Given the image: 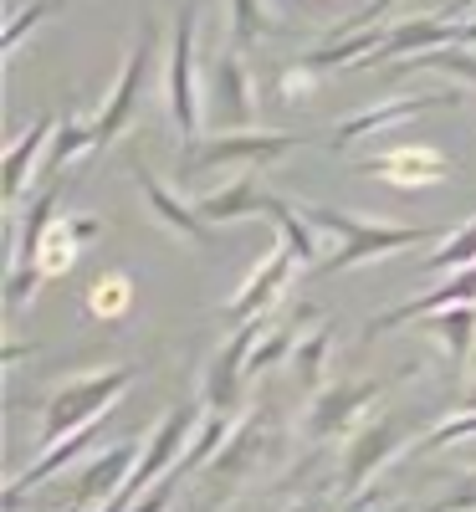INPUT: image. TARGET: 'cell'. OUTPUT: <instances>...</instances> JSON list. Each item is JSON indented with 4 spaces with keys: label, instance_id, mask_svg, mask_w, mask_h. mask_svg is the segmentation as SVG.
Segmentation results:
<instances>
[{
    "label": "cell",
    "instance_id": "6da1fadb",
    "mask_svg": "<svg viewBox=\"0 0 476 512\" xmlns=\"http://www.w3.org/2000/svg\"><path fill=\"white\" fill-rule=\"evenodd\" d=\"M318 231H333L338 246L318 262V277H338L359 262H379V256H395L405 246H420V241H446L451 231H436V226H410V221H379V216H354V210H338V205H302Z\"/></svg>",
    "mask_w": 476,
    "mask_h": 512
},
{
    "label": "cell",
    "instance_id": "7a4b0ae2",
    "mask_svg": "<svg viewBox=\"0 0 476 512\" xmlns=\"http://www.w3.org/2000/svg\"><path fill=\"white\" fill-rule=\"evenodd\" d=\"M134 379H139V364H108V369H93V374L62 379L47 395V405H41V425H36L41 451L77 436V431H88V425H98Z\"/></svg>",
    "mask_w": 476,
    "mask_h": 512
},
{
    "label": "cell",
    "instance_id": "3957f363",
    "mask_svg": "<svg viewBox=\"0 0 476 512\" xmlns=\"http://www.w3.org/2000/svg\"><path fill=\"white\" fill-rule=\"evenodd\" d=\"M154 52H159V26L144 21V26H139V41H134V47H128V57H123L118 82L108 88V98H103V108H98V118H93V144H98V149H108L113 139H123V128L134 123Z\"/></svg>",
    "mask_w": 476,
    "mask_h": 512
},
{
    "label": "cell",
    "instance_id": "277c9868",
    "mask_svg": "<svg viewBox=\"0 0 476 512\" xmlns=\"http://www.w3.org/2000/svg\"><path fill=\"white\" fill-rule=\"evenodd\" d=\"M405 441H410L405 415H374V420H364L359 431L349 436V446H343V461H338V492H343V497L364 492V487L384 472V466H389V456H400V451H405Z\"/></svg>",
    "mask_w": 476,
    "mask_h": 512
},
{
    "label": "cell",
    "instance_id": "5b68a950",
    "mask_svg": "<svg viewBox=\"0 0 476 512\" xmlns=\"http://www.w3.org/2000/svg\"><path fill=\"white\" fill-rule=\"evenodd\" d=\"M205 123H210V134H251V123H256L251 77H246V62L231 47L210 57V72H205Z\"/></svg>",
    "mask_w": 476,
    "mask_h": 512
},
{
    "label": "cell",
    "instance_id": "8992f818",
    "mask_svg": "<svg viewBox=\"0 0 476 512\" xmlns=\"http://www.w3.org/2000/svg\"><path fill=\"white\" fill-rule=\"evenodd\" d=\"M195 16L200 0H185L169 36V118L185 134V144L200 139V93H195Z\"/></svg>",
    "mask_w": 476,
    "mask_h": 512
},
{
    "label": "cell",
    "instance_id": "52a82bcc",
    "mask_svg": "<svg viewBox=\"0 0 476 512\" xmlns=\"http://www.w3.org/2000/svg\"><path fill=\"white\" fill-rule=\"evenodd\" d=\"M302 139L292 134H210V139H195L185 144V159H180V180L200 175V169H221V164H267L287 149H297Z\"/></svg>",
    "mask_w": 476,
    "mask_h": 512
},
{
    "label": "cell",
    "instance_id": "ba28073f",
    "mask_svg": "<svg viewBox=\"0 0 476 512\" xmlns=\"http://www.w3.org/2000/svg\"><path fill=\"white\" fill-rule=\"evenodd\" d=\"M384 395V379H343V384H328V390L313 395L308 415H302V441H328V436H343L349 425Z\"/></svg>",
    "mask_w": 476,
    "mask_h": 512
},
{
    "label": "cell",
    "instance_id": "9c48e42d",
    "mask_svg": "<svg viewBox=\"0 0 476 512\" xmlns=\"http://www.w3.org/2000/svg\"><path fill=\"white\" fill-rule=\"evenodd\" d=\"M302 267V256L287 246V241H277L267 256H262V262H256L251 267V277L236 287V297H231V303L221 308L226 313V323L231 328H246V323H256V318H262L272 303H277V297H282V287L292 282V272Z\"/></svg>",
    "mask_w": 476,
    "mask_h": 512
},
{
    "label": "cell",
    "instance_id": "30bf717a",
    "mask_svg": "<svg viewBox=\"0 0 476 512\" xmlns=\"http://www.w3.org/2000/svg\"><path fill=\"white\" fill-rule=\"evenodd\" d=\"M139 456H144V446H134V441L98 451V456L77 472V482H72V492H67V512H93V507H108V502L123 492V482L134 477Z\"/></svg>",
    "mask_w": 476,
    "mask_h": 512
},
{
    "label": "cell",
    "instance_id": "8fae6325",
    "mask_svg": "<svg viewBox=\"0 0 476 512\" xmlns=\"http://www.w3.org/2000/svg\"><path fill=\"white\" fill-rule=\"evenodd\" d=\"M359 169L384 185H395V190H425V185L451 180V154L430 149V144H395V149L364 159Z\"/></svg>",
    "mask_w": 476,
    "mask_h": 512
},
{
    "label": "cell",
    "instance_id": "7c38bea8",
    "mask_svg": "<svg viewBox=\"0 0 476 512\" xmlns=\"http://www.w3.org/2000/svg\"><path fill=\"white\" fill-rule=\"evenodd\" d=\"M476 303V267H461V272H451L446 282H436L430 292H420V297H410V303H400V308H389V313H379L369 328H364V338H384L389 328H405V323H425V318H436V313H451V308H471Z\"/></svg>",
    "mask_w": 476,
    "mask_h": 512
},
{
    "label": "cell",
    "instance_id": "4fadbf2b",
    "mask_svg": "<svg viewBox=\"0 0 476 512\" xmlns=\"http://www.w3.org/2000/svg\"><path fill=\"white\" fill-rule=\"evenodd\" d=\"M461 103V93L451 88H441V93H420V98H389V103H379V108H359V113H349V118H338L333 123V134H328V149H349L354 139H364V134H384V128H395V123H405V118H415V113H430V108H456Z\"/></svg>",
    "mask_w": 476,
    "mask_h": 512
},
{
    "label": "cell",
    "instance_id": "5bb4252c",
    "mask_svg": "<svg viewBox=\"0 0 476 512\" xmlns=\"http://www.w3.org/2000/svg\"><path fill=\"white\" fill-rule=\"evenodd\" d=\"M262 451H267V415H251L246 425H236V436L226 441V451L205 466V477H210L215 497L231 492V487L251 472V466H256V456H262Z\"/></svg>",
    "mask_w": 476,
    "mask_h": 512
},
{
    "label": "cell",
    "instance_id": "9a60e30c",
    "mask_svg": "<svg viewBox=\"0 0 476 512\" xmlns=\"http://www.w3.org/2000/svg\"><path fill=\"white\" fill-rule=\"evenodd\" d=\"M267 205H272V190L262 185V175H256V169H246V175L231 180L226 190L195 200L200 221H215V226H231V221H246V216H267Z\"/></svg>",
    "mask_w": 476,
    "mask_h": 512
},
{
    "label": "cell",
    "instance_id": "2e32d148",
    "mask_svg": "<svg viewBox=\"0 0 476 512\" xmlns=\"http://www.w3.org/2000/svg\"><path fill=\"white\" fill-rule=\"evenodd\" d=\"M52 134H57V118H31L21 128V139L11 144V154H6V210H16L26 185L41 180L36 164H41V149H52Z\"/></svg>",
    "mask_w": 476,
    "mask_h": 512
},
{
    "label": "cell",
    "instance_id": "e0dca14e",
    "mask_svg": "<svg viewBox=\"0 0 476 512\" xmlns=\"http://www.w3.org/2000/svg\"><path fill=\"white\" fill-rule=\"evenodd\" d=\"M134 180H139L149 210H154V216H159L169 231H175L180 241H190V246H205V221H200V210H195V205H185L175 190H164V180L154 175L149 164H139V159H134Z\"/></svg>",
    "mask_w": 476,
    "mask_h": 512
},
{
    "label": "cell",
    "instance_id": "ac0fdd59",
    "mask_svg": "<svg viewBox=\"0 0 476 512\" xmlns=\"http://www.w3.org/2000/svg\"><path fill=\"white\" fill-rule=\"evenodd\" d=\"M425 328L441 338L451 384H461V379H466V369H471V359H476V303H471V308H451V313L425 318Z\"/></svg>",
    "mask_w": 476,
    "mask_h": 512
},
{
    "label": "cell",
    "instance_id": "d6986e66",
    "mask_svg": "<svg viewBox=\"0 0 476 512\" xmlns=\"http://www.w3.org/2000/svg\"><path fill=\"white\" fill-rule=\"evenodd\" d=\"M98 231H103V221H98V216H67V221H57V226L47 231V241H41V256H36L41 277L67 272V267L77 262V251L88 246Z\"/></svg>",
    "mask_w": 476,
    "mask_h": 512
},
{
    "label": "cell",
    "instance_id": "ffe728a7",
    "mask_svg": "<svg viewBox=\"0 0 476 512\" xmlns=\"http://www.w3.org/2000/svg\"><path fill=\"white\" fill-rule=\"evenodd\" d=\"M267 216H272V226H277V241H287V246L302 256V267H313V272H318V226H313L308 216H302V205H292V200L272 195Z\"/></svg>",
    "mask_w": 476,
    "mask_h": 512
},
{
    "label": "cell",
    "instance_id": "44dd1931",
    "mask_svg": "<svg viewBox=\"0 0 476 512\" xmlns=\"http://www.w3.org/2000/svg\"><path fill=\"white\" fill-rule=\"evenodd\" d=\"M98 149L93 144V123H82L72 108L57 113V134H52V149H47V169H41V180H62V169L77 159V154H88Z\"/></svg>",
    "mask_w": 476,
    "mask_h": 512
},
{
    "label": "cell",
    "instance_id": "7402d4cb",
    "mask_svg": "<svg viewBox=\"0 0 476 512\" xmlns=\"http://www.w3.org/2000/svg\"><path fill=\"white\" fill-rule=\"evenodd\" d=\"M328 349H333V323H318L313 333L297 338V354H292V374L308 395L323 390V364H328Z\"/></svg>",
    "mask_w": 476,
    "mask_h": 512
},
{
    "label": "cell",
    "instance_id": "603a6c76",
    "mask_svg": "<svg viewBox=\"0 0 476 512\" xmlns=\"http://www.w3.org/2000/svg\"><path fill=\"white\" fill-rule=\"evenodd\" d=\"M425 272H441V277H451V272H461V267H476V216L461 226V231H451L446 241H436V251L420 262Z\"/></svg>",
    "mask_w": 476,
    "mask_h": 512
},
{
    "label": "cell",
    "instance_id": "cb8c5ba5",
    "mask_svg": "<svg viewBox=\"0 0 476 512\" xmlns=\"http://www.w3.org/2000/svg\"><path fill=\"white\" fill-rule=\"evenodd\" d=\"M267 31H277L267 0H231V52L251 47V41H262Z\"/></svg>",
    "mask_w": 476,
    "mask_h": 512
},
{
    "label": "cell",
    "instance_id": "d4e9b609",
    "mask_svg": "<svg viewBox=\"0 0 476 512\" xmlns=\"http://www.w3.org/2000/svg\"><path fill=\"white\" fill-rule=\"evenodd\" d=\"M400 72H446V77H461V82H471V88H476V52L441 47V52H425V57L400 62Z\"/></svg>",
    "mask_w": 476,
    "mask_h": 512
},
{
    "label": "cell",
    "instance_id": "484cf974",
    "mask_svg": "<svg viewBox=\"0 0 476 512\" xmlns=\"http://www.w3.org/2000/svg\"><path fill=\"white\" fill-rule=\"evenodd\" d=\"M476 436V410H456V415H446V420H436L430 431L410 446V456H430V451H446V446H456V441H471Z\"/></svg>",
    "mask_w": 476,
    "mask_h": 512
},
{
    "label": "cell",
    "instance_id": "4316f807",
    "mask_svg": "<svg viewBox=\"0 0 476 512\" xmlns=\"http://www.w3.org/2000/svg\"><path fill=\"white\" fill-rule=\"evenodd\" d=\"M292 354H297V333H292L287 323H272V328L262 333V344H256L251 359H246V379L267 374L272 364H282V359H292Z\"/></svg>",
    "mask_w": 476,
    "mask_h": 512
},
{
    "label": "cell",
    "instance_id": "83f0119b",
    "mask_svg": "<svg viewBox=\"0 0 476 512\" xmlns=\"http://www.w3.org/2000/svg\"><path fill=\"white\" fill-rule=\"evenodd\" d=\"M128 297H134V287H128L123 272H108L88 287V313L93 318H123L128 313Z\"/></svg>",
    "mask_w": 476,
    "mask_h": 512
},
{
    "label": "cell",
    "instance_id": "f1b7e54d",
    "mask_svg": "<svg viewBox=\"0 0 476 512\" xmlns=\"http://www.w3.org/2000/svg\"><path fill=\"white\" fill-rule=\"evenodd\" d=\"M67 6V0H31V6H21L11 21H6V36H0V47H6V57H16L21 52V41H26V31H36L47 16H57Z\"/></svg>",
    "mask_w": 476,
    "mask_h": 512
},
{
    "label": "cell",
    "instance_id": "f546056e",
    "mask_svg": "<svg viewBox=\"0 0 476 512\" xmlns=\"http://www.w3.org/2000/svg\"><path fill=\"white\" fill-rule=\"evenodd\" d=\"M277 88H282V98L302 103V98H313V93H318V72L297 57L292 67H282V72H277Z\"/></svg>",
    "mask_w": 476,
    "mask_h": 512
},
{
    "label": "cell",
    "instance_id": "4dcf8cb0",
    "mask_svg": "<svg viewBox=\"0 0 476 512\" xmlns=\"http://www.w3.org/2000/svg\"><path fill=\"white\" fill-rule=\"evenodd\" d=\"M425 512H476V472H466L456 492H446L441 502H430Z\"/></svg>",
    "mask_w": 476,
    "mask_h": 512
},
{
    "label": "cell",
    "instance_id": "1f68e13d",
    "mask_svg": "<svg viewBox=\"0 0 476 512\" xmlns=\"http://www.w3.org/2000/svg\"><path fill=\"white\" fill-rule=\"evenodd\" d=\"M389 6H395V0H369V6H364L349 26H343V36H349V31H369V26H379V16H384Z\"/></svg>",
    "mask_w": 476,
    "mask_h": 512
},
{
    "label": "cell",
    "instance_id": "d6a6232c",
    "mask_svg": "<svg viewBox=\"0 0 476 512\" xmlns=\"http://www.w3.org/2000/svg\"><path fill=\"white\" fill-rule=\"evenodd\" d=\"M471 6H476V0H456V6H446V11H441V16H446V21H456V16H466V11H471ZM456 26H461V21H456Z\"/></svg>",
    "mask_w": 476,
    "mask_h": 512
},
{
    "label": "cell",
    "instance_id": "836d02e7",
    "mask_svg": "<svg viewBox=\"0 0 476 512\" xmlns=\"http://www.w3.org/2000/svg\"><path fill=\"white\" fill-rule=\"evenodd\" d=\"M466 41H476V21H461V31H456V47H466Z\"/></svg>",
    "mask_w": 476,
    "mask_h": 512
},
{
    "label": "cell",
    "instance_id": "e575fe53",
    "mask_svg": "<svg viewBox=\"0 0 476 512\" xmlns=\"http://www.w3.org/2000/svg\"><path fill=\"white\" fill-rule=\"evenodd\" d=\"M287 512H318V502H292Z\"/></svg>",
    "mask_w": 476,
    "mask_h": 512
},
{
    "label": "cell",
    "instance_id": "d590c367",
    "mask_svg": "<svg viewBox=\"0 0 476 512\" xmlns=\"http://www.w3.org/2000/svg\"><path fill=\"white\" fill-rule=\"evenodd\" d=\"M389 512H405V507H389Z\"/></svg>",
    "mask_w": 476,
    "mask_h": 512
}]
</instances>
